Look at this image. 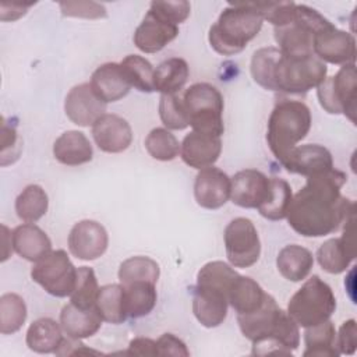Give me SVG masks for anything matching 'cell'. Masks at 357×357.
<instances>
[{
  "instance_id": "c3c4849f",
  "label": "cell",
  "mask_w": 357,
  "mask_h": 357,
  "mask_svg": "<svg viewBox=\"0 0 357 357\" xmlns=\"http://www.w3.org/2000/svg\"><path fill=\"white\" fill-rule=\"evenodd\" d=\"M158 347V356H190V351L185 346V343L174 336L173 333H163L156 340Z\"/></svg>"
},
{
  "instance_id": "74e56055",
  "label": "cell",
  "mask_w": 357,
  "mask_h": 357,
  "mask_svg": "<svg viewBox=\"0 0 357 357\" xmlns=\"http://www.w3.org/2000/svg\"><path fill=\"white\" fill-rule=\"evenodd\" d=\"M159 275L160 269L158 262L144 255L130 257L126 261H123L119 268V280L121 284H127L137 280H145L156 284Z\"/></svg>"
},
{
  "instance_id": "6da1fadb",
  "label": "cell",
  "mask_w": 357,
  "mask_h": 357,
  "mask_svg": "<svg viewBox=\"0 0 357 357\" xmlns=\"http://www.w3.org/2000/svg\"><path fill=\"white\" fill-rule=\"evenodd\" d=\"M346 181L347 176L335 167L307 177L287 209L289 226L304 237H322L343 227L354 216V202L340 192Z\"/></svg>"
},
{
  "instance_id": "e0dca14e",
  "label": "cell",
  "mask_w": 357,
  "mask_h": 357,
  "mask_svg": "<svg viewBox=\"0 0 357 357\" xmlns=\"http://www.w3.org/2000/svg\"><path fill=\"white\" fill-rule=\"evenodd\" d=\"M280 163L289 173L305 177L322 174L333 169L332 153L318 144H305L293 148Z\"/></svg>"
},
{
  "instance_id": "4316f807",
  "label": "cell",
  "mask_w": 357,
  "mask_h": 357,
  "mask_svg": "<svg viewBox=\"0 0 357 357\" xmlns=\"http://www.w3.org/2000/svg\"><path fill=\"white\" fill-rule=\"evenodd\" d=\"M53 155L57 162L67 166H78L92 160L93 149L86 135L77 130L63 132L53 144Z\"/></svg>"
},
{
  "instance_id": "83f0119b",
  "label": "cell",
  "mask_w": 357,
  "mask_h": 357,
  "mask_svg": "<svg viewBox=\"0 0 357 357\" xmlns=\"http://www.w3.org/2000/svg\"><path fill=\"white\" fill-rule=\"evenodd\" d=\"M314 257L310 250L298 244H289L283 247L276 258L279 273L290 282H301L311 272Z\"/></svg>"
},
{
  "instance_id": "681fc988",
  "label": "cell",
  "mask_w": 357,
  "mask_h": 357,
  "mask_svg": "<svg viewBox=\"0 0 357 357\" xmlns=\"http://www.w3.org/2000/svg\"><path fill=\"white\" fill-rule=\"evenodd\" d=\"M126 354H135V356H158L156 340L149 337H135L130 342L128 350Z\"/></svg>"
},
{
  "instance_id": "f546056e",
  "label": "cell",
  "mask_w": 357,
  "mask_h": 357,
  "mask_svg": "<svg viewBox=\"0 0 357 357\" xmlns=\"http://www.w3.org/2000/svg\"><path fill=\"white\" fill-rule=\"evenodd\" d=\"M61 325L52 318H39L33 321L26 331V346L40 354L56 353L63 342Z\"/></svg>"
},
{
  "instance_id": "e575fe53",
  "label": "cell",
  "mask_w": 357,
  "mask_h": 357,
  "mask_svg": "<svg viewBox=\"0 0 357 357\" xmlns=\"http://www.w3.org/2000/svg\"><path fill=\"white\" fill-rule=\"evenodd\" d=\"M47 194L38 184L26 185L15 199L17 216L25 223L38 222L47 212Z\"/></svg>"
},
{
  "instance_id": "db71d44e",
  "label": "cell",
  "mask_w": 357,
  "mask_h": 357,
  "mask_svg": "<svg viewBox=\"0 0 357 357\" xmlns=\"http://www.w3.org/2000/svg\"><path fill=\"white\" fill-rule=\"evenodd\" d=\"M1 230H3V254H1V261H6L8 257H10V254L13 252V250H14V247H13V244L10 243L8 244V241H7V238L11 236V231L8 230V227L6 226V225H1Z\"/></svg>"
},
{
  "instance_id": "2e32d148",
  "label": "cell",
  "mask_w": 357,
  "mask_h": 357,
  "mask_svg": "<svg viewBox=\"0 0 357 357\" xmlns=\"http://www.w3.org/2000/svg\"><path fill=\"white\" fill-rule=\"evenodd\" d=\"M231 178L218 167L201 169L194 183V197L205 209H219L230 198Z\"/></svg>"
},
{
  "instance_id": "5b68a950",
  "label": "cell",
  "mask_w": 357,
  "mask_h": 357,
  "mask_svg": "<svg viewBox=\"0 0 357 357\" xmlns=\"http://www.w3.org/2000/svg\"><path fill=\"white\" fill-rule=\"evenodd\" d=\"M336 310V297L331 286L314 275L291 296L287 314L303 328L328 321Z\"/></svg>"
},
{
  "instance_id": "ee69618b",
  "label": "cell",
  "mask_w": 357,
  "mask_h": 357,
  "mask_svg": "<svg viewBox=\"0 0 357 357\" xmlns=\"http://www.w3.org/2000/svg\"><path fill=\"white\" fill-rule=\"evenodd\" d=\"M159 116L162 123L170 130H184L190 126L183 99L176 93L160 96Z\"/></svg>"
},
{
  "instance_id": "9a60e30c",
  "label": "cell",
  "mask_w": 357,
  "mask_h": 357,
  "mask_svg": "<svg viewBox=\"0 0 357 357\" xmlns=\"http://www.w3.org/2000/svg\"><path fill=\"white\" fill-rule=\"evenodd\" d=\"M271 187V177L255 169H245L237 172L231 177L230 199L234 205L254 209L259 208L268 198Z\"/></svg>"
},
{
  "instance_id": "d6986e66",
  "label": "cell",
  "mask_w": 357,
  "mask_h": 357,
  "mask_svg": "<svg viewBox=\"0 0 357 357\" xmlns=\"http://www.w3.org/2000/svg\"><path fill=\"white\" fill-rule=\"evenodd\" d=\"M92 137L100 151L119 153L131 145L132 130L126 119L113 113H105L92 126Z\"/></svg>"
},
{
  "instance_id": "d590c367",
  "label": "cell",
  "mask_w": 357,
  "mask_h": 357,
  "mask_svg": "<svg viewBox=\"0 0 357 357\" xmlns=\"http://www.w3.org/2000/svg\"><path fill=\"white\" fill-rule=\"evenodd\" d=\"M293 198L290 184L279 177H271L269 194L265 202L258 208L261 216L269 220H282L287 215Z\"/></svg>"
},
{
  "instance_id": "484cf974",
  "label": "cell",
  "mask_w": 357,
  "mask_h": 357,
  "mask_svg": "<svg viewBox=\"0 0 357 357\" xmlns=\"http://www.w3.org/2000/svg\"><path fill=\"white\" fill-rule=\"evenodd\" d=\"M13 247L18 255L35 264L52 251V241L36 225L24 223L13 230Z\"/></svg>"
},
{
  "instance_id": "7c38bea8",
  "label": "cell",
  "mask_w": 357,
  "mask_h": 357,
  "mask_svg": "<svg viewBox=\"0 0 357 357\" xmlns=\"http://www.w3.org/2000/svg\"><path fill=\"white\" fill-rule=\"evenodd\" d=\"M343 229L344 231L340 237L326 240L317 251L318 264L325 272L332 275L344 272L356 258L354 216L346 222Z\"/></svg>"
},
{
  "instance_id": "277c9868",
  "label": "cell",
  "mask_w": 357,
  "mask_h": 357,
  "mask_svg": "<svg viewBox=\"0 0 357 357\" xmlns=\"http://www.w3.org/2000/svg\"><path fill=\"white\" fill-rule=\"evenodd\" d=\"M331 24L332 22L317 10L296 3L294 17L287 24L275 26L273 33L279 45L278 49L289 57L315 56L312 49L314 36Z\"/></svg>"
},
{
  "instance_id": "4dcf8cb0",
  "label": "cell",
  "mask_w": 357,
  "mask_h": 357,
  "mask_svg": "<svg viewBox=\"0 0 357 357\" xmlns=\"http://www.w3.org/2000/svg\"><path fill=\"white\" fill-rule=\"evenodd\" d=\"M190 75L188 64L181 57H172L162 61L153 73V88L162 95L178 92Z\"/></svg>"
},
{
  "instance_id": "8d00e7d4",
  "label": "cell",
  "mask_w": 357,
  "mask_h": 357,
  "mask_svg": "<svg viewBox=\"0 0 357 357\" xmlns=\"http://www.w3.org/2000/svg\"><path fill=\"white\" fill-rule=\"evenodd\" d=\"M282 52L275 46L258 49L251 59V75L254 81L268 91H275V70Z\"/></svg>"
},
{
  "instance_id": "8fae6325",
  "label": "cell",
  "mask_w": 357,
  "mask_h": 357,
  "mask_svg": "<svg viewBox=\"0 0 357 357\" xmlns=\"http://www.w3.org/2000/svg\"><path fill=\"white\" fill-rule=\"evenodd\" d=\"M314 54L331 64H351L356 61V39L351 33L337 29L333 24L314 36Z\"/></svg>"
},
{
  "instance_id": "60d3db41",
  "label": "cell",
  "mask_w": 357,
  "mask_h": 357,
  "mask_svg": "<svg viewBox=\"0 0 357 357\" xmlns=\"http://www.w3.org/2000/svg\"><path fill=\"white\" fill-rule=\"evenodd\" d=\"M145 149L153 159L169 162L178 156L180 142L169 130L156 127L146 135Z\"/></svg>"
},
{
  "instance_id": "816d5d0a",
  "label": "cell",
  "mask_w": 357,
  "mask_h": 357,
  "mask_svg": "<svg viewBox=\"0 0 357 357\" xmlns=\"http://www.w3.org/2000/svg\"><path fill=\"white\" fill-rule=\"evenodd\" d=\"M32 3L28 4H22V3H1L0 6V18L1 21H14L18 20L20 17H22L26 13V8L31 6Z\"/></svg>"
},
{
  "instance_id": "ba28073f",
  "label": "cell",
  "mask_w": 357,
  "mask_h": 357,
  "mask_svg": "<svg viewBox=\"0 0 357 357\" xmlns=\"http://www.w3.org/2000/svg\"><path fill=\"white\" fill-rule=\"evenodd\" d=\"M356 64H344L333 77H326L318 86L317 95L321 106L331 114H344L356 123Z\"/></svg>"
},
{
  "instance_id": "f5cc1de1",
  "label": "cell",
  "mask_w": 357,
  "mask_h": 357,
  "mask_svg": "<svg viewBox=\"0 0 357 357\" xmlns=\"http://www.w3.org/2000/svg\"><path fill=\"white\" fill-rule=\"evenodd\" d=\"M17 139H18V137H17L15 128L7 126L3 121V124H1V153H4L8 146H11L13 151H14V148L20 149V145H17ZM14 152L18 155L17 151H14Z\"/></svg>"
},
{
  "instance_id": "f6af8a7d",
  "label": "cell",
  "mask_w": 357,
  "mask_h": 357,
  "mask_svg": "<svg viewBox=\"0 0 357 357\" xmlns=\"http://www.w3.org/2000/svg\"><path fill=\"white\" fill-rule=\"evenodd\" d=\"M151 10L160 15L163 20L178 25L184 22L191 11V6L185 0L178 1H152Z\"/></svg>"
},
{
  "instance_id": "30bf717a",
  "label": "cell",
  "mask_w": 357,
  "mask_h": 357,
  "mask_svg": "<svg viewBox=\"0 0 357 357\" xmlns=\"http://www.w3.org/2000/svg\"><path fill=\"white\" fill-rule=\"evenodd\" d=\"M226 257L234 268H250L261 255V241L254 223L247 218H236L225 227Z\"/></svg>"
},
{
  "instance_id": "bcb514c9",
  "label": "cell",
  "mask_w": 357,
  "mask_h": 357,
  "mask_svg": "<svg viewBox=\"0 0 357 357\" xmlns=\"http://www.w3.org/2000/svg\"><path fill=\"white\" fill-rule=\"evenodd\" d=\"M61 14L66 17H81V18H103L106 17V8L95 1H61Z\"/></svg>"
},
{
  "instance_id": "1f68e13d",
  "label": "cell",
  "mask_w": 357,
  "mask_h": 357,
  "mask_svg": "<svg viewBox=\"0 0 357 357\" xmlns=\"http://www.w3.org/2000/svg\"><path fill=\"white\" fill-rule=\"evenodd\" d=\"M304 343L305 350L303 356L305 357H337L340 354L336 346V329L329 319L305 328Z\"/></svg>"
},
{
  "instance_id": "d4e9b609",
  "label": "cell",
  "mask_w": 357,
  "mask_h": 357,
  "mask_svg": "<svg viewBox=\"0 0 357 357\" xmlns=\"http://www.w3.org/2000/svg\"><path fill=\"white\" fill-rule=\"evenodd\" d=\"M102 317L96 307L81 308L71 301L60 312V325L63 332L73 339H85L93 336L102 326Z\"/></svg>"
},
{
  "instance_id": "603a6c76",
  "label": "cell",
  "mask_w": 357,
  "mask_h": 357,
  "mask_svg": "<svg viewBox=\"0 0 357 357\" xmlns=\"http://www.w3.org/2000/svg\"><path fill=\"white\" fill-rule=\"evenodd\" d=\"M280 311L282 308H279L276 300L266 293L265 300L258 310L237 315L241 333L252 343L266 339L271 335Z\"/></svg>"
},
{
  "instance_id": "836d02e7",
  "label": "cell",
  "mask_w": 357,
  "mask_h": 357,
  "mask_svg": "<svg viewBox=\"0 0 357 357\" xmlns=\"http://www.w3.org/2000/svg\"><path fill=\"white\" fill-rule=\"evenodd\" d=\"M95 307L103 321L110 324L124 322L128 317L126 312L123 284L112 283L99 287Z\"/></svg>"
},
{
  "instance_id": "f907efd6",
  "label": "cell",
  "mask_w": 357,
  "mask_h": 357,
  "mask_svg": "<svg viewBox=\"0 0 357 357\" xmlns=\"http://www.w3.org/2000/svg\"><path fill=\"white\" fill-rule=\"evenodd\" d=\"M86 353L100 354V351L88 349L81 342V339H73V337L67 336V339H63L60 347L56 350L54 354H57V356H75V354H86Z\"/></svg>"
},
{
  "instance_id": "52a82bcc",
  "label": "cell",
  "mask_w": 357,
  "mask_h": 357,
  "mask_svg": "<svg viewBox=\"0 0 357 357\" xmlns=\"http://www.w3.org/2000/svg\"><path fill=\"white\" fill-rule=\"evenodd\" d=\"M326 64L317 56L282 57L275 70V92L303 95L326 78Z\"/></svg>"
},
{
  "instance_id": "4fadbf2b",
  "label": "cell",
  "mask_w": 357,
  "mask_h": 357,
  "mask_svg": "<svg viewBox=\"0 0 357 357\" xmlns=\"http://www.w3.org/2000/svg\"><path fill=\"white\" fill-rule=\"evenodd\" d=\"M109 244L106 229L95 220H81L75 223L68 234L70 252L82 261H93L105 254Z\"/></svg>"
},
{
  "instance_id": "7a4b0ae2",
  "label": "cell",
  "mask_w": 357,
  "mask_h": 357,
  "mask_svg": "<svg viewBox=\"0 0 357 357\" xmlns=\"http://www.w3.org/2000/svg\"><path fill=\"white\" fill-rule=\"evenodd\" d=\"M264 24V17L254 3L229 4L211 26L208 39L215 52L233 56L243 52Z\"/></svg>"
},
{
  "instance_id": "44dd1931",
  "label": "cell",
  "mask_w": 357,
  "mask_h": 357,
  "mask_svg": "<svg viewBox=\"0 0 357 357\" xmlns=\"http://www.w3.org/2000/svg\"><path fill=\"white\" fill-rule=\"evenodd\" d=\"M300 344V331L298 325L287 314V311H280L278 321L271 332V335L257 343H252V354H291Z\"/></svg>"
},
{
  "instance_id": "cb8c5ba5",
  "label": "cell",
  "mask_w": 357,
  "mask_h": 357,
  "mask_svg": "<svg viewBox=\"0 0 357 357\" xmlns=\"http://www.w3.org/2000/svg\"><path fill=\"white\" fill-rule=\"evenodd\" d=\"M89 84L98 98L105 103L123 99L131 89L120 63H105L99 66L92 73Z\"/></svg>"
},
{
  "instance_id": "7402d4cb",
  "label": "cell",
  "mask_w": 357,
  "mask_h": 357,
  "mask_svg": "<svg viewBox=\"0 0 357 357\" xmlns=\"http://www.w3.org/2000/svg\"><path fill=\"white\" fill-rule=\"evenodd\" d=\"M227 296L213 287L195 286L192 297V312L205 328H216L227 317Z\"/></svg>"
},
{
  "instance_id": "f1b7e54d",
  "label": "cell",
  "mask_w": 357,
  "mask_h": 357,
  "mask_svg": "<svg viewBox=\"0 0 357 357\" xmlns=\"http://www.w3.org/2000/svg\"><path fill=\"white\" fill-rule=\"evenodd\" d=\"M266 293L251 278L237 275L227 290V303L238 314H248L261 307Z\"/></svg>"
},
{
  "instance_id": "7bdbcfd3",
  "label": "cell",
  "mask_w": 357,
  "mask_h": 357,
  "mask_svg": "<svg viewBox=\"0 0 357 357\" xmlns=\"http://www.w3.org/2000/svg\"><path fill=\"white\" fill-rule=\"evenodd\" d=\"M98 293L99 286L93 269L89 266L77 268V282L70 301L81 308H91L95 307Z\"/></svg>"
},
{
  "instance_id": "ffe728a7",
  "label": "cell",
  "mask_w": 357,
  "mask_h": 357,
  "mask_svg": "<svg viewBox=\"0 0 357 357\" xmlns=\"http://www.w3.org/2000/svg\"><path fill=\"white\" fill-rule=\"evenodd\" d=\"M222 152V139L218 135L191 131L180 144V155L183 162L194 169H205L213 166Z\"/></svg>"
},
{
  "instance_id": "7dc6e473",
  "label": "cell",
  "mask_w": 357,
  "mask_h": 357,
  "mask_svg": "<svg viewBox=\"0 0 357 357\" xmlns=\"http://www.w3.org/2000/svg\"><path fill=\"white\" fill-rule=\"evenodd\" d=\"M357 331H356V321L347 319L342 324L339 328V332L336 333V346L340 354H353L356 351V342Z\"/></svg>"
},
{
  "instance_id": "d6a6232c",
  "label": "cell",
  "mask_w": 357,
  "mask_h": 357,
  "mask_svg": "<svg viewBox=\"0 0 357 357\" xmlns=\"http://www.w3.org/2000/svg\"><path fill=\"white\" fill-rule=\"evenodd\" d=\"M123 287L126 312L128 318L145 317L155 308L158 300L155 283L137 280L123 284Z\"/></svg>"
},
{
  "instance_id": "9c48e42d",
  "label": "cell",
  "mask_w": 357,
  "mask_h": 357,
  "mask_svg": "<svg viewBox=\"0 0 357 357\" xmlns=\"http://www.w3.org/2000/svg\"><path fill=\"white\" fill-rule=\"evenodd\" d=\"M31 278L54 297L71 296L77 282V268L64 250L50 251L31 269Z\"/></svg>"
},
{
  "instance_id": "3957f363",
  "label": "cell",
  "mask_w": 357,
  "mask_h": 357,
  "mask_svg": "<svg viewBox=\"0 0 357 357\" xmlns=\"http://www.w3.org/2000/svg\"><path fill=\"white\" fill-rule=\"evenodd\" d=\"M311 128L310 107L301 100H280L268 119L266 142L273 156L282 162L303 141Z\"/></svg>"
},
{
  "instance_id": "ab89813d",
  "label": "cell",
  "mask_w": 357,
  "mask_h": 357,
  "mask_svg": "<svg viewBox=\"0 0 357 357\" xmlns=\"http://www.w3.org/2000/svg\"><path fill=\"white\" fill-rule=\"evenodd\" d=\"M26 319V305L21 296L6 293L0 297V332L3 335L15 333Z\"/></svg>"
},
{
  "instance_id": "8992f818",
  "label": "cell",
  "mask_w": 357,
  "mask_h": 357,
  "mask_svg": "<svg viewBox=\"0 0 357 357\" xmlns=\"http://www.w3.org/2000/svg\"><path fill=\"white\" fill-rule=\"evenodd\" d=\"M188 124L192 131L222 137L223 124V96L216 86L208 82L190 85L183 95Z\"/></svg>"
},
{
  "instance_id": "5bb4252c",
  "label": "cell",
  "mask_w": 357,
  "mask_h": 357,
  "mask_svg": "<svg viewBox=\"0 0 357 357\" xmlns=\"http://www.w3.org/2000/svg\"><path fill=\"white\" fill-rule=\"evenodd\" d=\"M66 116L77 126L89 127L106 112V103L98 98L89 82L75 85L64 100Z\"/></svg>"
},
{
  "instance_id": "b9f144b4",
  "label": "cell",
  "mask_w": 357,
  "mask_h": 357,
  "mask_svg": "<svg viewBox=\"0 0 357 357\" xmlns=\"http://www.w3.org/2000/svg\"><path fill=\"white\" fill-rule=\"evenodd\" d=\"M238 273L231 268V265L223 261H212L205 264L197 275V286L213 287L226 293Z\"/></svg>"
},
{
  "instance_id": "ac0fdd59",
  "label": "cell",
  "mask_w": 357,
  "mask_h": 357,
  "mask_svg": "<svg viewBox=\"0 0 357 357\" xmlns=\"http://www.w3.org/2000/svg\"><path fill=\"white\" fill-rule=\"evenodd\" d=\"M178 35V25H174L151 8L145 14L142 22L137 26L132 40L144 53H156L162 50Z\"/></svg>"
},
{
  "instance_id": "f35d334b",
  "label": "cell",
  "mask_w": 357,
  "mask_h": 357,
  "mask_svg": "<svg viewBox=\"0 0 357 357\" xmlns=\"http://www.w3.org/2000/svg\"><path fill=\"white\" fill-rule=\"evenodd\" d=\"M124 75L131 86L141 92H153V73L152 64L142 56L128 54L120 63Z\"/></svg>"
}]
</instances>
